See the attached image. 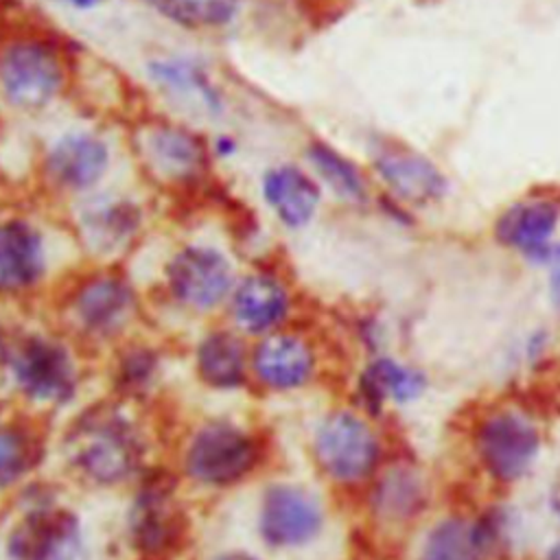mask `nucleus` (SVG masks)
I'll return each mask as SVG.
<instances>
[{
    "label": "nucleus",
    "instance_id": "nucleus-1",
    "mask_svg": "<svg viewBox=\"0 0 560 560\" xmlns=\"http://www.w3.org/2000/svg\"><path fill=\"white\" fill-rule=\"evenodd\" d=\"M545 438V424L529 405L494 402L470 424L472 464L497 488L518 486L538 468Z\"/></svg>",
    "mask_w": 560,
    "mask_h": 560
},
{
    "label": "nucleus",
    "instance_id": "nucleus-2",
    "mask_svg": "<svg viewBox=\"0 0 560 560\" xmlns=\"http://www.w3.org/2000/svg\"><path fill=\"white\" fill-rule=\"evenodd\" d=\"M518 536L521 518L510 505L453 510L418 532L411 560H503Z\"/></svg>",
    "mask_w": 560,
    "mask_h": 560
},
{
    "label": "nucleus",
    "instance_id": "nucleus-3",
    "mask_svg": "<svg viewBox=\"0 0 560 560\" xmlns=\"http://www.w3.org/2000/svg\"><path fill=\"white\" fill-rule=\"evenodd\" d=\"M66 83L61 50L44 37H13L0 46V90L22 109L46 107Z\"/></svg>",
    "mask_w": 560,
    "mask_h": 560
},
{
    "label": "nucleus",
    "instance_id": "nucleus-4",
    "mask_svg": "<svg viewBox=\"0 0 560 560\" xmlns=\"http://www.w3.org/2000/svg\"><path fill=\"white\" fill-rule=\"evenodd\" d=\"M315 453L335 481L357 483L378 472L383 442L365 418L352 411H337L317 429Z\"/></svg>",
    "mask_w": 560,
    "mask_h": 560
},
{
    "label": "nucleus",
    "instance_id": "nucleus-5",
    "mask_svg": "<svg viewBox=\"0 0 560 560\" xmlns=\"http://www.w3.org/2000/svg\"><path fill=\"white\" fill-rule=\"evenodd\" d=\"M433 497L431 475L416 459H396L378 470L372 512L387 527H416L431 510Z\"/></svg>",
    "mask_w": 560,
    "mask_h": 560
},
{
    "label": "nucleus",
    "instance_id": "nucleus-6",
    "mask_svg": "<svg viewBox=\"0 0 560 560\" xmlns=\"http://www.w3.org/2000/svg\"><path fill=\"white\" fill-rule=\"evenodd\" d=\"M372 164L383 184L402 201L424 206L446 195L444 173L422 153L394 140H378L372 149Z\"/></svg>",
    "mask_w": 560,
    "mask_h": 560
},
{
    "label": "nucleus",
    "instance_id": "nucleus-7",
    "mask_svg": "<svg viewBox=\"0 0 560 560\" xmlns=\"http://www.w3.org/2000/svg\"><path fill=\"white\" fill-rule=\"evenodd\" d=\"M560 210L549 199L510 206L494 225L497 241L534 265H547L556 249Z\"/></svg>",
    "mask_w": 560,
    "mask_h": 560
},
{
    "label": "nucleus",
    "instance_id": "nucleus-8",
    "mask_svg": "<svg viewBox=\"0 0 560 560\" xmlns=\"http://www.w3.org/2000/svg\"><path fill=\"white\" fill-rule=\"evenodd\" d=\"M168 284L179 302L192 308H212L228 295L232 269L217 249L190 245L171 260Z\"/></svg>",
    "mask_w": 560,
    "mask_h": 560
},
{
    "label": "nucleus",
    "instance_id": "nucleus-9",
    "mask_svg": "<svg viewBox=\"0 0 560 560\" xmlns=\"http://www.w3.org/2000/svg\"><path fill=\"white\" fill-rule=\"evenodd\" d=\"M109 168V147L90 131L61 136L44 158L46 177L68 192H83L96 186Z\"/></svg>",
    "mask_w": 560,
    "mask_h": 560
},
{
    "label": "nucleus",
    "instance_id": "nucleus-10",
    "mask_svg": "<svg viewBox=\"0 0 560 560\" xmlns=\"http://www.w3.org/2000/svg\"><path fill=\"white\" fill-rule=\"evenodd\" d=\"M11 560H83L77 521L61 510L31 514L13 534Z\"/></svg>",
    "mask_w": 560,
    "mask_h": 560
},
{
    "label": "nucleus",
    "instance_id": "nucleus-11",
    "mask_svg": "<svg viewBox=\"0 0 560 560\" xmlns=\"http://www.w3.org/2000/svg\"><path fill=\"white\" fill-rule=\"evenodd\" d=\"M322 525L324 512L313 494L289 486H278L267 492L260 527L271 545H304L319 534Z\"/></svg>",
    "mask_w": 560,
    "mask_h": 560
},
{
    "label": "nucleus",
    "instance_id": "nucleus-12",
    "mask_svg": "<svg viewBox=\"0 0 560 560\" xmlns=\"http://www.w3.org/2000/svg\"><path fill=\"white\" fill-rule=\"evenodd\" d=\"M149 166L168 182L197 179L208 164V149L197 133L173 122L149 125L142 136Z\"/></svg>",
    "mask_w": 560,
    "mask_h": 560
},
{
    "label": "nucleus",
    "instance_id": "nucleus-13",
    "mask_svg": "<svg viewBox=\"0 0 560 560\" xmlns=\"http://www.w3.org/2000/svg\"><path fill=\"white\" fill-rule=\"evenodd\" d=\"M254 462L252 442L232 427L203 429L188 453V470L208 483H228L238 479Z\"/></svg>",
    "mask_w": 560,
    "mask_h": 560
},
{
    "label": "nucleus",
    "instance_id": "nucleus-14",
    "mask_svg": "<svg viewBox=\"0 0 560 560\" xmlns=\"http://www.w3.org/2000/svg\"><path fill=\"white\" fill-rule=\"evenodd\" d=\"M359 389L372 407H409L424 398L429 376L416 363L381 354L363 368Z\"/></svg>",
    "mask_w": 560,
    "mask_h": 560
},
{
    "label": "nucleus",
    "instance_id": "nucleus-15",
    "mask_svg": "<svg viewBox=\"0 0 560 560\" xmlns=\"http://www.w3.org/2000/svg\"><path fill=\"white\" fill-rule=\"evenodd\" d=\"M262 197L287 228H302L317 212L322 190L300 166L278 164L262 175Z\"/></svg>",
    "mask_w": 560,
    "mask_h": 560
},
{
    "label": "nucleus",
    "instance_id": "nucleus-16",
    "mask_svg": "<svg viewBox=\"0 0 560 560\" xmlns=\"http://www.w3.org/2000/svg\"><path fill=\"white\" fill-rule=\"evenodd\" d=\"M44 271V245L39 232L22 221L0 223V291L26 289Z\"/></svg>",
    "mask_w": 560,
    "mask_h": 560
},
{
    "label": "nucleus",
    "instance_id": "nucleus-17",
    "mask_svg": "<svg viewBox=\"0 0 560 560\" xmlns=\"http://www.w3.org/2000/svg\"><path fill=\"white\" fill-rule=\"evenodd\" d=\"M15 374L22 387L42 400H59L72 387V370L61 348L46 341H28L15 357Z\"/></svg>",
    "mask_w": 560,
    "mask_h": 560
},
{
    "label": "nucleus",
    "instance_id": "nucleus-18",
    "mask_svg": "<svg viewBox=\"0 0 560 560\" xmlns=\"http://www.w3.org/2000/svg\"><path fill=\"white\" fill-rule=\"evenodd\" d=\"M149 74L158 85L188 101L208 114H217L223 107V98L210 74L192 59L186 57H164L149 63Z\"/></svg>",
    "mask_w": 560,
    "mask_h": 560
},
{
    "label": "nucleus",
    "instance_id": "nucleus-19",
    "mask_svg": "<svg viewBox=\"0 0 560 560\" xmlns=\"http://www.w3.org/2000/svg\"><path fill=\"white\" fill-rule=\"evenodd\" d=\"M232 308L243 328L260 332L284 319L289 311V295L278 280L258 273L241 282L234 293Z\"/></svg>",
    "mask_w": 560,
    "mask_h": 560
},
{
    "label": "nucleus",
    "instance_id": "nucleus-20",
    "mask_svg": "<svg viewBox=\"0 0 560 560\" xmlns=\"http://www.w3.org/2000/svg\"><path fill=\"white\" fill-rule=\"evenodd\" d=\"M81 466L101 479H118L133 464L131 438L114 424H96L81 435Z\"/></svg>",
    "mask_w": 560,
    "mask_h": 560
},
{
    "label": "nucleus",
    "instance_id": "nucleus-21",
    "mask_svg": "<svg viewBox=\"0 0 560 560\" xmlns=\"http://www.w3.org/2000/svg\"><path fill=\"white\" fill-rule=\"evenodd\" d=\"M313 368V354L304 341L287 335L269 337L256 352L260 378L273 387H295L304 383Z\"/></svg>",
    "mask_w": 560,
    "mask_h": 560
},
{
    "label": "nucleus",
    "instance_id": "nucleus-22",
    "mask_svg": "<svg viewBox=\"0 0 560 560\" xmlns=\"http://www.w3.org/2000/svg\"><path fill=\"white\" fill-rule=\"evenodd\" d=\"M306 155L313 171L337 197L346 201H363L368 197V184L361 168L335 147L324 140H313L306 147Z\"/></svg>",
    "mask_w": 560,
    "mask_h": 560
},
{
    "label": "nucleus",
    "instance_id": "nucleus-23",
    "mask_svg": "<svg viewBox=\"0 0 560 560\" xmlns=\"http://www.w3.org/2000/svg\"><path fill=\"white\" fill-rule=\"evenodd\" d=\"M131 308V293L129 289L114 280V278H103L90 282L77 300V313L79 317L96 328H114L118 326Z\"/></svg>",
    "mask_w": 560,
    "mask_h": 560
},
{
    "label": "nucleus",
    "instance_id": "nucleus-24",
    "mask_svg": "<svg viewBox=\"0 0 560 560\" xmlns=\"http://www.w3.org/2000/svg\"><path fill=\"white\" fill-rule=\"evenodd\" d=\"M138 208L122 199H103L85 208L81 221L94 243L114 247L138 228Z\"/></svg>",
    "mask_w": 560,
    "mask_h": 560
},
{
    "label": "nucleus",
    "instance_id": "nucleus-25",
    "mask_svg": "<svg viewBox=\"0 0 560 560\" xmlns=\"http://www.w3.org/2000/svg\"><path fill=\"white\" fill-rule=\"evenodd\" d=\"M166 20L186 28H219L232 22L238 0H142Z\"/></svg>",
    "mask_w": 560,
    "mask_h": 560
},
{
    "label": "nucleus",
    "instance_id": "nucleus-26",
    "mask_svg": "<svg viewBox=\"0 0 560 560\" xmlns=\"http://www.w3.org/2000/svg\"><path fill=\"white\" fill-rule=\"evenodd\" d=\"M199 370L212 385H236L243 376V343L230 332L210 335L199 348Z\"/></svg>",
    "mask_w": 560,
    "mask_h": 560
},
{
    "label": "nucleus",
    "instance_id": "nucleus-27",
    "mask_svg": "<svg viewBox=\"0 0 560 560\" xmlns=\"http://www.w3.org/2000/svg\"><path fill=\"white\" fill-rule=\"evenodd\" d=\"M22 466H24L22 444L7 431H0V481L13 479L22 470Z\"/></svg>",
    "mask_w": 560,
    "mask_h": 560
},
{
    "label": "nucleus",
    "instance_id": "nucleus-28",
    "mask_svg": "<svg viewBox=\"0 0 560 560\" xmlns=\"http://www.w3.org/2000/svg\"><path fill=\"white\" fill-rule=\"evenodd\" d=\"M547 269H549V295H551L553 304L560 308V243L556 245V249L547 262Z\"/></svg>",
    "mask_w": 560,
    "mask_h": 560
},
{
    "label": "nucleus",
    "instance_id": "nucleus-29",
    "mask_svg": "<svg viewBox=\"0 0 560 560\" xmlns=\"http://www.w3.org/2000/svg\"><path fill=\"white\" fill-rule=\"evenodd\" d=\"M52 2H61V4H68L74 9H92V7L101 4L103 0H52Z\"/></svg>",
    "mask_w": 560,
    "mask_h": 560
},
{
    "label": "nucleus",
    "instance_id": "nucleus-30",
    "mask_svg": "<svg viewBox=\"0 0 560 560\" xmlns=\"http://www.w3.org/2000/svg\"><path fill=\"white\" fill-rule=\"evenodd\" d=\"M540 560H560V538L547 547V551L542 553Z\"/></svg>",
    "mask_w": 560,
    "mask_h": 560
},
{
    "label": "nucleus",
    "instance_id": "nucleus-31",
    "mask_svg": "<svg viewBox=\"0 0 560 560\" xmlns=\"http://www.w3.org/2000/svg\"><path fill=\"white\" fill-rule=\"evenodd\" d=\"M221 560H252V558L243 556V553H232V556H223Z\"/></svg>",
    "mask_w": 560,
    "mask_h": 560
}]
</instances>
